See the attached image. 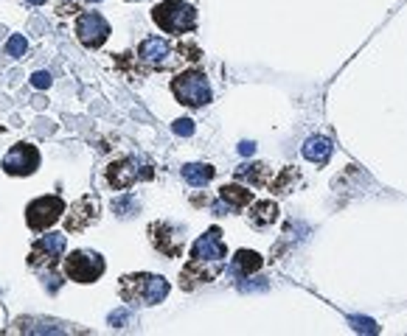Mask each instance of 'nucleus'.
<instances>
[{
	"instance_id": "f257e3e1",
	"label": "nucleus",
	"mask_w": 407,
	"mask_h": 336,
	"mask_svg": "<svg viewBox=\"0 0 407 336\" xmlns=\"http://www.w3.org/2000/svg\"><path fill=\"white\" fill-rule=\"evenodd\" d=\"M225 258H228V249H225V241H222V230L211 227L206 235H199L194 241L191 261L180 272V286L183 288H194L202 280H214L222 272Z\"/></svg>"
},
{
	"instance_id": "f03ea898",
	"label": "nucleus",
	"mask_w": 407,
	"mask_h": 336,
	"mask_svg": "<svg viewBox=\"0 0 407 336\" xmlns=\"http://www.w3.org/2000/svg\"><path fill=\"white\" fill-rule=\"evenodd\" d=\"M169 280L160 275H127L121 280V297L130 306H157L166 300Z\"/></svg>"
},
{
	"instance_id": "7ed1b4c3",
	"label": "nucleus",
	"mask_w": 407,
	"mask_h": 336,
	"mask_svg": "<svg viewBox=\"0 0 407 336\" xmlns=\"http://www.w3.org/2000/svg\"><path fill=\"white\" fill-rule=\"evenodd\" d=\"M152 20L166 34H186L197 25V12L183 0H163L152 9Z\"/></svg>"
},
{
	"instance_id": "20e7f679",
	"label": "nucleus",
	"mask_w": 407,
	"mask_h": 336,
	"mask_svg": "<svg viewBox=\"0 0 407 336\" xmlns=\"http://www.w3.org/2000/svg\"><path fill=\"white\" fill-rule=\"evenodd\" d=\"M152 177H155V168L143 157H124V160H115L107 168V182L118 191H124L141 180H152Z\"/></svg>"
},
{
	"instance_id": "39448f33",
	"label": "nucleus",
	"mask_w": 407,
	"mask_h": 336,
	"mask_svg": "<svg viewBox=\"0 0 407 336\" xmlns=\"http://www.w3.org/2000/svg\"><path fill=\"white\" fill-rule=\"evenodd\" d=\"M172 93L177 96L180 104L186 107H202L211 101V87L208 78L202 76L199 70H186L177 78H172Z\"/></svg>"
},
{
	"instance_id": "423d86ee",
	"label": "nucleus",
	"mask_w": 407,
	"mask_h": 336,
	"mask_svg": "<svg viewBox=\"0 0 407 336\" xmlns=\"http://www.w3.org/2000/svg\"><path fill=\"white\" fill-rule=\"evenodd\" d=\"M65 275L76 283H93L104 275V258L90 249H76L65 258Z\"/></svg>"
},
{
	"instance_id": "0eeeda50",
	"label": "nucleus",
	"mask_w": 407,
	"mask_h": 336,
	"mask_svg": "<svg viewBox=\"0 0 407 336\" xmlns=\"http://www.w3.org/2000/svg\"><path fill=\"white\" fill-rule=\"evenodd\" d=\"M62 213H65V202L59 196H39L26 207V219L34 233H43L51 224H57Z\"/></svg>"
},
{
	"instance_id": "6e6552de",
	"label": "nucleus",
	"mask_w": 407,
	"mask_h": 336,
	"mask_svg": "<svg viewBox=\"0 0 407 336\" xmlns=\"http://www.w3.org/2000/svg\"><path fill=\"white\" fill-rule=\"evenodd\" d=\"M152 233V244L155 249L160 252V255H166V258H180V252L186 246V230L172 224V222H155L149 227Z\"/></svg>"
},
{
	"instance_id": "1a4fd4ad",
	"label": "nucleus",
	"mask_w": 407,
	"mask_h": 336,
	"mask_svg": "<svg viewBox=\"0 0 407 336\" xmlns=\"http://www.w3.org/2000/svg\"><path fill=\"white\" fill-rule=\"evenodd\" d=\"M39 168V151L31 143H14L3 157V171L12 177H28Z\"/></svg>"
},
{
	"instance_id": "9d476101",
	"label": "nucleus",
	"mask_w": 407,
	"mask_h": 336,
	"mask_svg": "<svg viewBox=\"0 0 407 336\" xmlns=\"http://www.w3.org/2000/svg\"><path fill=\"white\" fill-rule=\"evenodd\" d=\"M65 246H68V238L62 235V233H48V235H43L34 246H31V255H28V264L34 266V269H43V266H54L57 264V258L65 252Z\"/></svg>"
},
{
	"instance_id": "9b49d317",
	"label": "nucleus",
	"mask_w": 407,
	"mask_h": 336,
	"mask_svg": "<svg viewBox=\"0 0 407 336\" xmlns=\"http://www.w3.org/2000/svg\"><path fill=\"white\" fill-rule=\"evenodd\" d=\"M76 36H79L81 45L93 51V48H101L104 45V39L110 36V25H107V20L101 14L85 12V14L76 20Z\"/></svg>"
},
{
	"instance_id": "f8f14e48",
	"label": "nucleus",
	"mask_w": 407,
	"mask_h": 336,
	"mask_svg": "<svg viewBox=\"0 0 407 336\" xmlns=\"http://www.w3.org/2000/svg\"><path fill=\"white\" fill-rule=\"evenodd\" d=\"M99 219V199L96 196H81L65 219L68 233H79V230H88L93 222Z\"/></svg>"
},
{
	"instance_id": "ddd939ff",
	"label": "nucleus",
	"mask_w": 407,
	"mask_h": 336,
	"mask_svg": "<svg viewBox=\"0 0 407 336\" xmlns=\"http://www.w3.org/2000/svg\"><path fill=\"white\" fill-rule=\"evenodd\" d=\"M138 56L152 67H169L172 65V48H169V42H163L160 36L143 39L141 48H138Z\"/></svg>"
},
{
	"instance_id": "4468645a",
	"label": "nucleus",
	"mask_w": 407,
	"mask_h": 336,
	"mask_svg": "<svg viewBox=\"0 0 407 336\" xmlns=\"http://www.w3.org/2000/svg\"><path fill=\"white\" fill-rule=\"evenodd\" d=\"M261 255L259 252H250V249H239L233 255V264H230V275L233 277H248L250 272H259L261 269Z\"/></svg>"
},
{
	"instance_id": "2eb2a0df",
	"label": "nucleus",
	"mask_w": 407,
	"mask_h": 336,
	"mask_svg": "<svg viewBox=\"0 0 407 336\" xmlns=\"http://www.w3.org/2000/svg\"><path fill=\"white\" fill-rule=\"evenodd\" d=\"M332 151H335L332 140L323 138V135H315V138H309V140L304 143V157H306L309 162H317V165H326V162H329Z\"/></svg>"
},
{
	"instance_id": "dca6fc26",
	"label": "nucleus",
	"mask_w": 407,
	"mask_h": 336,
	"mask_svg": "<svg viewBox=\"0 0 407 336\" xmlns=\"http://www.w3.org/2000/svg\"><path fill=\"white\" fill-rule=\"evenodd\" d=\"M183 180L188 185L199 188V185H206V182L214 180V168L206 165V162H188V165H183Z\"/></svg>"
},
{
	"instance_id": "f3484780",
	"label": "nucleus",
	"mask_w": 407,
	"mask_h": 336,
	"mask_svg": "<svg viewBox=\"0 0 407 336\" xmlns=\"http://www.w3.org/2000/svg\"><path fill=\"white\" fill-rule=\"evenodd\" d=\"M236 180H248L250 185H267V182H270V168H267L264 162L239 165V168H236Z\"/></svg>"
},
{
	"instance_id": "a211bd4d",
	"label": "nucleus",
	"mask_w": 407,
	"mask_h": 336,
	"mask_svg": "<svg viewBox=\"0 0 407 336\" xmlns=\"http://www.w3.org/2000/svg\"><path fill=\"white\" fill-rule=\"evenodd\" d=\"M278 219V207L272 204V202H256L253 207H250V224L253 227H267V224H272Z\"/></svg>"
},
{
	"instance_id": "6ab92c4d",
	"label": "nucleus",
	"mask_w": 407,
	"mask_h": 336,
	"mask_svg": "<svg viewBox=\"0 0 407 336\" xmlns=\"http://www.w3.org/2000/svg\"><path fill=\"white\" fill-rule=\"evenodd\" d=\"M219 196L230 204V207H248L253 202V191L250 188H241V185H225L219 191Z\"/></svg>"
},
{
	"instance_id": "aec40b11",
	"label": "nucleus",
	"mask_w": 407,
	"mask_h": 336,
	"mask_svg": "<svg viewBox=\"0 0 407 336\" xmlns=\"http://www.w3.org/2000/svg\"><path fill=\"white\" fill-rule=\"evenodd\" d=\"M138 199L132 196V193H124V196H118V199H112V213L118 216V219H130L132 213H138Z\"/></svg>"
},
{
	"instance_id": "412c9836",
	"label": "nucleus",
	"mask_w": 407,
	"mask_h": 336,
	"mask_svg": "<svg viewBox=\"0 0 407 336\" xmlns=\"http://www.w3.org/2000/svg\"><path fill=\"white\" fill-rule=\"evenodd\" d=\"M26 51H28L26 36L12 34V36H9V42H6V54H9V56H14V59H20V56H26Z\"/></svg>"
},
{
	"instance_id": "4be33fe9",
	"label": "nucleus",
	"mask_w": 407,
	"mask_h": 336,
	"mask_svg": "<svg viewBox=\"0 0 407 336\" xmlns=\"http://www.w3.org/2000/svg\"><path fill=\"white\" fill-rule=\"evenodd\" d=\"M348 322H351V328L359 330V333H379V325H377L374 319H368V317H348Z\"/></svg>"
},
{
	"instance_id": "5701e85b",
	"label": "nucleus",
	"mask_w": 407,
	"mask_h": 336,
	"mask_svg": "<svg viewBox=\"0 0 407 336\" xmlns=\"http://www.w3.org/2000/svg\"><path fill=\"white\" fill-rule=\"evenodd\" d=\"M130 322H132V314H130V311H124V308L110 314V325H112V328H127Z\"/></svg>"
},
{
	"instance_id": "b1692460",
	"label": "nucleus",
	"mask_w": 407,
	"mask_h": 336,
	"mask_svg": "<svg viewBox=\"0 0 407 336\" xmlns=\"http://www.w3.org/2000/svg\"><path fill=\"white\" fill-rule=\"evenodd\" d=\"M51 81H54V78H51V73H48V70H37V73L31 76V84H34L37 90H46V87H51Z\"/></svg>"
},
{
	"instance_id": "393cba45",
	"label": "nucleus",
	"mask_w": 407,
	"mask_h": 336,
	"mask_svg": "<svg viewBox=\"0 0 407 336\" xmlns=\"http://www.w3.org/2000/svg\"><path fill=\"white\" fill-rule=\"evenodd\" d=\"M175 135H183V138H188V135H194V120H188V118H180V120H175Z\"/></svg>"
},
{
	"instance_id": "a878e982",
	"label": "nucleus",
	"mask_w": 407,
	"mask_h": 336,
	"mask_svg": "<svg viewBox=\"0 0 407 336\" xmlns=\"http://www.w3.org/2000/svg\"><path fill=\"white\" fill-rule=\"evenodd\" d=\"M239 151H241L244 157H248V154L256 151V143H253V140H241V143H239Z\"/></svg>"
},
{
	"instance_id": "bb28decb",
	"label": "nucleus",
	"mask_w": 407,
	"mask_h": 336,
	"mask_svg": "<svg viewBox=\"0 0 407 336\" xmlns=\"http://www.w3.org/2000/svg\"><path fill=\"white\" fill-rule=\"evenodd\" d=\"M46 286H48L51 291H57V288H59V277H57V275H46Z\"/></svg>"
},
{
	"instance_id": "cd10ccee",
	"label": "nucleus",
	"mask_w": 407,
	"mask_h": 336,
	"mask_svg": "<svg viewBox=\"0 0 407 336\" xmlns=\"http://www.w3.org/2000/svg\"><path fill=\"white\" fill-rule=\"evenodd\" d=\"M26 3H31V6H43L46 0H26Z\"/></svg>"
},
{
	"instance_id": "c85d7f7f",
	"label": "nucleus",
	"mask_w": 407,
	"mask_h": 336,
	"mask_svg": "<svg viewBox=\"0 0 407 336\" xmlns=\"http://www.w3.org/2000/svg\"><path fill=\"white\" fill-rule=\"evenodd\" d=\"M88 3H101V0H88Z\"/></svg>"
}]
</instances>
